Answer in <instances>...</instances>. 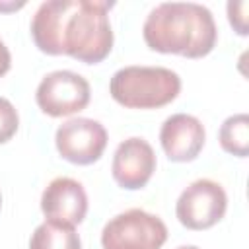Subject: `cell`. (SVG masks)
Wrapping results in <instances>:
<instances>
[{
	"instance_id": "9",
	"label": "cell",
	"mask_w": 249,
	"mask_h": 249,
	"mask_svg": "<svg viewBox=\"0 0 249 249\" xmlns=\"http://www.w3.org/2000/svg\"><path fill=\"white\" fill-rule=\"evenodd\" d=\"M41 210L47 220L78 226L88 214V195L72 177L53 179L41 195Z\"/></svg>"
},
{
	"instance_id": "6",
	"label": "cell",
	"mask_w": 249,
	"mask_h": 249,
	"mask_svg": "<svg viewBox=\"0 0 249 249\" xmlns=\"http://www.w3.org/2000/svg\"><path fill=\"white\" fill-rule=\"evenodd\" d=\"M89 95V82L82 74L72 70H54L39 82L35 101L45 115L66 117L86 109Z\"/></svg>"
},
{
	"instance_id": "14",
	"label": "cell",
	"mask_w": 249,
	"mask_h": 249,
	"mask_svg": "<svg viewBox=\"0 0 249 249\" xmlns=\"http://www.w3.org/2000/svg\"><path fill=\"white\" fill-rule=\"evenodd\" d=\"M245 14H247V2L245 0L228 2V19L239 35H247V16Z\"/></svg>"
},
{
	"instance_id": "15",
	"label": "cell",
	"mask_w": 249,
	"mask_h": 249,
	"mask_svg": "<svg viewBox=\"0 0 249 249\" xmlns=\"http://www.w3.org/2000/svg\"><path fill=\"white\" fill-rule=\"evenodd\" d=\"M10 66H12V54L6 47V43L0 39V78L10 70Z\"/></svg>"
},
{
	"instance_id": "16",
	"label": "cell",
	"mask_w": 249,
	"mask_h": 249,
	"mask_svg": "<svg viewBox=\"0 0 249 249\" xmlns=\"http://www.w3.org/2000/svg\"><path fill=\"white\" fill-rule=\"evenodd\" d=\"M175 249H198L196 245H179V247H175Z\"/></svg>"
},
{
	"instance_id": "4",
	"label": "cell",
	"mask_w": 249,
	"mask_h": 249,
	"mask_svg": "<svg viewBox=\"0 0 249 249\" xmlns=\"http://www.w3.org/2000/svg\"><path fill=\"white\" fill-rule=\"evenodd\" d=\"M167 241V226L156 214L130 208L113 216L101 230L103 249H160Z\"/></svg>"
},
{
	"instance_id": "17",
	"label": "cell",
	"mask_w": 249,
	"mask_h": 249,
	"mask_svg": "<svg viewBox=\"0 0 249 249\" xmlns=\"http://www.w3.org/2000/svg\"><path fill=\"white\" fill-rule=\"evenodd\" d=\"M0 206H2V193H0Z\"/></svg>"
},
{
	"instance_id": "1",
	"label": "cell",
	"mask_w": 249,
	"mask_h": 249,
	"mask_svg": "<svg viewBox=\"0 0 249 249\" xmlns=\"http://www.w3.org/2000/svg\"><path fill=\"white\" fill-rule=\"evenodd\" d=\"M113 6L107 0H47L31 18L33 43L41 53L97 64L113 49Z\"/></svg>"
},
{
	"instance_id": "11",
	"label": "cell",
	"mask_w": 249,
	"mask_h": 249,
	"mask_svg": "<svg viewBox=\"0 0 249 249\" xmlns=\"http://www.w3.org/2000/svg\"><path fill=\"white\" fill-rule=\"evenodd\" d=\"M29 249H82V241L74 226L45 220L31 233Z\"/></svg>"
},
{
	"instance_id": "10",
	"label": "cell",
	"mask_w": 249,
	"mask_h": 249,
	"mask_svg": "<svg viewBox=\"0 0 249 249\" xmlns=\"http://www.w3.org/2000/svg\"><path fill=\"white\" fill-rule=\"evenodd\" d=\"M206 140L204 124L189 113L167 117L160 128V144L171 161H193Z\"/></svg>"
},
{
	"instance_id": "13",
	"label": "cell",
	"mask_w": 249,
	"mask_h": 249,
	"mask_svg": "<svg viewBox=\"0 0 249 249\" xmlns=\"http://www.w3.org/2000/svg\"><path fill=\"white\" fill-rule=\"evenodd\" d=\"M19 126V115L10 99L0 97V144L8 142Z\"/></svg>"
},
{
	"instance_id": "3",
	"label": "cell",
	"mask_w": 249,
	"mask_h": 249,
	"mask_svg": "<svg viewBox=\"0 0 249 249\" xmlns=\"http://www.w3.org/2000/svg\"><path fill=\"white\" fill-rule=\"evenodd\" d=\"M179 91V74L163 66H124L109 82L111 97L126 109H158L171 103Z\"/></svg>"
},
{
	"instance_id": "8",
	"label": "cell",
	"mask_w": 249,
	"mask_h": 249,
	"mask_svg": "<svg viewBox=\"0 0 249 249\" xmlns=\"http://www.w3.org/2000/svg\"><path fill=\"white\" fill-rule=\"evenodd\" d=\"M154 171L156 154L148 140L140 136H130L117 146L111 161V173L119 187L126 191L142 189L146 187Z\"/></svg>"
},
{
	"instance_id": "2",
	"label": "cell",
	"mask_w": 249,
	"mask_h": 249,
	"mask_svg": "<svg viewBox=\"0 0 249 249\" xmlns=\"http://www.w3.org/2000/svg\"><path fill=\"white\" fill-rule=\"evenodd\" d=\"M142 37L156 53L202 58L214 49L218 29L212 12L202 4L161 2L146 16Z\"/></svg>"
},
{
	"instance_id": "7",
	"label": "cell",
	"mask_w": 249,
	"mask_h": 249,
	"mask_svg": "<svg viewBox=\"0 0 249 249\" xmlns=\"http://www.w3.org/2000/svg\"><path fill=\"white\" fill-rule=\"evenodd\" d=\"M54 144L66 161L76 165H89L103 156L107 146V130L95 119L74 117L56 128Z\"/></svg>"
},
{
	"instance_id": "12",
	"label": "cell",
	"mask_w": 249,
	"mask_h": 249,
	"mask_svg": "<svg viewBox=\"0 0 249 249\" xmlns=\"http://www.w3.org/2000/svg\"><path fill=\"white\" fill-rule=\"evenodd\" d=\"M220 146L237 158H247L249 154V117L247 113H237L228 117L218 132Z\"/></svg>"
},
{
	"instance_id": "5",
	"label": "cell",
	"mask_w": 249,
	"mask_h": 249,
	"mask_svg": "<svg viewBox=\"0 0 249 249\" xmlns=\"http://www.w3.org/2000/svg\"><path fill=\"white\" fill-rule=\"evenodd\" d=\"M226 210L228 195L212 179H196L187 185L175 204L177 220L187 230H208L224 218Z\"/></svg>"
}]
</instances>
